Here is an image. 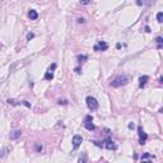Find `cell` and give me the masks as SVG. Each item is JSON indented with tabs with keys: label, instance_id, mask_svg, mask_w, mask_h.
Returning <instances> with one entry per match:
<instances>
[{
	"label": "cell",
	"instance_id": "1",
	"mask_svg": "<svg viewBox=\"0 0 163 163\" xmlns=\"http://www.w3.org/2000/svg\"><path fill=\"white\" fill-rule=\"evenodd\" d=\"M129 80H130V78H129L128 75H119V76H116L115 79L111 80L110 85L113 87V88H119V87L126 85V84L129 83Z\"/></svg>",
	"mask_w": 163,
	"mask_h": 163
},
{
	"label": "cell",
	"instance_id": "10",
	"mask_svg": "<svg viewBox=\"0 0 163 163\" xmlns=\"http://www.w3.org/2000/svg\"><path fill=\"white\" fill-rule=\"evenodd\" d=\"M78 163H88V154H87V152H83V153L80 154Z\"/></svg>",
	"mask_w": 163,
	"mask_h": 163
},
{
	"label": "cell",
	"instance_id": "4",
	"mask_svg": "<svg viewBox=\"0 0 163 163\" xmlns=\"http://www.w3.org/2000/svg\"><path fill=\"white\" fill-rule=\"evenodd\" d=\"M138 134H139V144L140 145H144L147 143V140H148V134L143 130L141 126L138 128Z\"/></svg>",
	"mask_w": 163,
	"mask_h": 163
},
{
	"label": "cell",
	"instance_id": "15",
	"mask_svg": "<svg viewBox=\"0 0 163 163\" xmlns=\"http://www.w3.org/2000/svg\"><path fill=\"white\" fill-rule=\"evenodd\" d=\"M8 152H9V149H8V148L1 149V150H0V157H5V156L8 154Z\"/></svg>",
	"mask_w": 163,
	"mask_h": 163
},
{
	"label": "cell",
	"instance_id": "22",
	"mask_svg": "<svg viewBox=\"0 0 163 163\" xmlns=\"http://www.w3.org/2000/svg\"><path fill=\"white\" fill-rule=\"evenodd\" d=\"M78 23H85V19L84 18H78Z\"/></svg>",
	"mask_w": 163,
	"mask_h": 163
},
{
	"label": "cell",
	"instance_id": "27",
	"mask_svg": "<svg viewBox=\"0 0 163 163\" xmlns=\"http://www.w3.org/2000/svg\"><path fill=\"white\" fill-rule=\"evenodd\" d=\"M75 71H76L78 74H80V73H82V71H80V68H76V69H75Z\"/></svg>",
	"mask_w": 163,
	"mask_h": 163
},
{
	"label": "cell",
	"instance_id": "17",
	"mask_svg": "<svg viewBox=\"0 0 163 163\" xmlns=\"http://www.w3.org/2000/svg\"><path fill=\"white\" fill-rule=\"evenodd\" d=\"M8 103H9V104H13V106H17V104H18L15 99H8Z\"/></svg>",
	"mask_w": 163,
	"mask_h": 163
},
{
	"label": "cell",
	"instance_id": "20",
	"mask_svg": "<svg viewBox=\"0 0 163 163\" xmlns=\"http://www.w3.org/2000/svg\"><path fill=\"white\" fill-rule=\"evenodd\" d=\"M33 37H34V33H33V32H30L28 34H27V40H28V41H31Z\"/></svg>",
	"mask_w": 163,
	"mask_h": 163
},
{
	"label": "cell",
	"instance_id": "26",
	"mask_svg": "<svg viewBox=\"0 0 163 163\" xmlns=\"http://www.w3.org/2000/svg\"><path fill=\"white\" fill-rule=\"evenodd\" d=\"M80 4H83V5H87V4H89V1H80Z\"/></svg>",
	"mask_w": 163,
	"mask_h": 163
},
{
	"label": "cell",
	"instance_id": "12",
	"mask_svg": "<svg viewBox=\"0 0 163 163\" xmlns=\"http://www.w3.org/2000/svg\"><path fill=\"white\" fill-rule=\"evenodd\" d=\"M28 15H30V18H31L32 21H34V19H37V18H38V13H37L34 9H31V10H30Z\"/></svg>",
	"mask_w": 163,
	"mask_h": 163
},
{
	"label": "cell",
	"instance_id": "24",
	"mask_svg": "<svg viewBox=\"0 0 163 163\" xmlns=\"http://www.w3.org/2000/svg\"><path fill=\"white\" fill-rule=\"evenodd\" d=\"M141 163H153L152 161H145V159H141Z\"/></svg>",
	"mask_w": 163,
	"mask_h": 163
},
{
	"label": "cell",
	"instance_id": "7",
	"mask_svg": "<svg viewBox=\"0 0 163 163\" xmlns=\"http://www.w3.org/2000/svg\"><path fill=\"white\" fill-rule=\"evenodd\" d=\"M107 49H108V43L104 41H99L94 46V51H106Z\"/></svg>",
	"mask_w": 163,
	"mask_h": 163
},
{
	"label": "cell",
	"instance_id": "2",
	"mask_svg": "<svg viewBox=\"0 0 163 163\" xmlns=\"http://www.w3.org/2000/svg\"><path fill=\"white\" fill-rule=\"evenodd\" d=\"M85 103H87V106H88V108L91 111H97L98 107H99L98 101L94 97H92V96H88V97L85 98Z\"/></svg>",
	"mask_w": 163,
	"mask_h": 163
},
{
	"label": "cell",
	"instance_id": "19",
	"mask_svg": "<svg viewBox=\"0 0 163 163\" xmlns=\"http://www.w3.org/2000/svg\"><path fill=\"white\" fill-rule=\"evenodd\" d=\"M55 69H56V64L54 63L52 65H50V68H49V71H50V73H52V71H54Z\"/></svg>",
	"mask_w": 163,
	"mask_h": 163
},
{
	"label": "cell",
	"instance_id": "9",
	"mask_svg": "<svg viewBox=\"0 0 163 163\" xmlns=\"http://www.w3.org/2000/svg\"><path fill=\"white\" fill-rule=\"evenodd\" d=\"M21 135H22V131L21 130H13L12 132H10V139L12 140H17L18 138H21Z\"/></svg>",
	"mask_w": 163,
	"mask_h": 163
},
{
	"label": "cell",
	"instance_id": "25",
	"mask_svg": "<svg viewBox=\"0 0 163 163\" xmlns=\"http://www.w3.org/2000/svg\"><path fill=\"white\" fill-rule=\"evenodd\" d=\"M145 32H150V28H149V27H148V26H145Z\"/></svg>",
	"mask_w": 163,
	"mask_h": 163
},
{
	"label": "cell",
	"instance_id": "18",
	"mask_svg": "<svg viewBox=\"0 0 163 163\" xmlns=\"http://www.w3.org/2000/svg\"><path fill=\"white\" fill-rule=\"evenodd\" d=\"M34 149H36V152H41V150H42V145L36 144V145H34Z\"/></svg>",
	"mask_w": 163,
	"mask_h": 163
},
{
	"label": "cell",
	"instance_id": "16",
	"mask_svg": "<svg viewBox=\"0 0 163 163\" xmlns=\"http://www.w3.org/2000/svg\"><path fill=\"white\" fill-rule=\"evenodd\" d=\"M157 21H158L159 23H162L163 22V13L162 12H159V13L157 14Z\"/></svg>",
	"mask_w": 163,
	"mask_h": 163
},
{
	"label": "cell",
	"instance_id": "14",
	"mask_svg": "<svg viewBox=\"0 0 163 163\" xmlns=\"http://www.w3.org/2000/svg\"><path fill=\"white\" fill-rule=\"evenodd\" d=\"M156 42L158 43V49H162V43H163L162 37H157V38H156Z\"/></svg>",
	"mask_w": 163,
	"mask_h": 163
},
{
	"label": "cell",
	"instance_id": "21",
	"mask_svg": "<svg viewBox=\"0 0 163 163\" xmlns=\"http://www.w3.org/2000/svg\"><path fill=\"white\" fill-rule=\"evenodd\" d=\"M57 103H59V104H64V106H65V104H68V101H66V99H59V101H57Z\"/></svg>",
	"mask_w": 163,
	"mask_h": 163
},
{
	"label": "cell",
	"instance_id": "11",
	"mask_svg": "<svg viewBox=\"0 0 163 163\" xmlns=\"http://www.w3.org/2000/svg\"><path fill=\"white\" fill-rule=\"evenodd\" d=\"M76 60H78V63H84V61L88 60V56L85 54H80V55L76 56Z\"/></svg>",
	"mask_w": 163,
	"mask_h": 163
},
{
	"label": "cell",
	"instance_id": "8",
	"mask_svg": "<svg viewBox=\"0 0 163 163\" xmlns=\"http://www.w3.org/2000/svg\"><path fill=\"white\" fill-rule=\"evenodd\" d=\"M148 80H149V76H148V75H143V76H140V78H139V87H140V88L145 87V84L148 83Z\"/></svg>",
	"mask_w": 163,
	"mask_h": 163
},
{
	"label": "cell",
	"instance_id": "13",
	"mask_svg": "<svg viewBox=\"0 0 163 163\" xmlns=\"http://www.w3.org/2000/svg\"><path fill=\"white\" fill-rule=\"evenodd\" d=\"M45 79H46V80H52V79H54V74L50 73V71H47V73L45 74Z\"/></svg>",
	"mask_w": 163,
	"mask_h": 163
},
{
	"label": "cell",
	"instance_id": "6",
	"mask_svg": "<svg viewBox=\"0 0 163 163\" xmlns=\"http://www.w3.org/2000/svg\"><path fill=\"white\" fill-rule=\"evenodd\" d=\"M71 143H73V148H74V149H76V148H78V147L83 143V138H82L80 135H74V136H73Z\"/></svg>",
	"mask_w": 163,
	"mask_h": 163
},
{
	"label": "cell",
	"instance_id": "5",
	"mask_svg": "<svg viewBox=\"0 0 163 163\" xmlns=\"http://www.w3.org/2000/svg\"><path fill=\"white\" fill-rule=\"evenodd\" d=\"M103 147H104L106 149H108V150H116V149H117V145H116V144H115V141H112L111 139L104 140Z\"/></svg>",
	"mask_w": 163,
	"mask_h": 163
},
{
	"label": "cell",
	"instance_id": "23",
	"mask_svg": "<svg viewBox=\"0 0 163 163\" xmlns=\"http://www.w3.org/2000/svg\"><path fill=\"white\" fill-rule=\"evenodd\" d=\"M134 128H135V124H134V122H130V124H129V129H134Z\"/></svg>",
	"mask_w": 163,
	"mask_h": 163
},
{
	"label": "cell",
	"instance_id": "3",
	"mask_svg": "<svg viewBox=\"0 0 163 163\" xmlns=\"http://www.w3.org/2000/svg\"><path fill=\"white\" fill-rule=\"evenodd\" d=\"M84 128L89 131H93L96 129V126H94V124H93V116H92V115H87V116L84 117Z\"/></svg>",
	"mask_w": 163,
	"mask_h": 163
}]
</instances>
